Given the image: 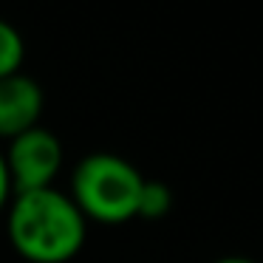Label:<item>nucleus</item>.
<instances>
[{
  "label": "nucleus",
  "instance_id": "39448f33",
  "mask_svg": "<svg viewBox=\"0 0 263 263\" xmlns=\"http://www.w3.org/2000/svg\"><path fill=\"white\" fill-rule=\"evenodd\" d=\"M23 60H26V43L20 37V31L9 20H0V80L20 74Z\"/></svg>",
  "mask_w": 263,
  "mask_h": 263
},
{
  "label": "nucleus",
  "instance_id": "423d86ee",
  "mask_svg": "<svg viewBox=\"0 0 263 263\" xmlns=\"http://www.w3.org/2000/svg\"><path fill=\"white\" fill-rule=\"evenodd\" d=\"M173 206V193L164 181H144L142 193H139V204H136V218H164Z\"/></svg>",
  "mask_w": 263,
  "mask_h": 263
},
{
  "label": "nucleus",
  "instance_id": "0eeeda50",
  "mask_svg": "<svg viewBox=\"0 0 263 263\" xmlns=\"http://www.w3.org/2000/svg\"><path fill=\"white\" fill-rule=\"evenodd\" d=\"M14 190L9 181V170H6V159H3V150H0V212H6L9 201H12Z\"/></svg>",
  "mask_w": 263,
  "mask_h": 263
},
{
  "label": "nucleus",
  "instance_id": "6e6552de",
  "mask_svg": "<svg viewBox=\"0 0 263 263\" xmlns=\"http://www.w3.org/2000/svg\"><path fill=\"white\" fill-rule=\"evenodd\" d=\"M215 263H255L249 257H240V255H227V257H218Z\"/></svg>",
  "mask_w": 263,
  "mask_h": 263
},
{
  "label": "nucleus",
  "instance_id": "7ed1b4c3",
  "mask_svg": "<svg viewBox=\"0 0 263 263\" xmlns=\"http://www.w3.org/2000/svg\"><path fill=\"white\" fill-rule=\"evenodd\" d=\"M14 193H31V190L54 187L60 167H63V144L46 127H31L9 142L3 150Z\"/></svg>",
  "mask_w": 263,
  "mask_h": 263
},
{
  "label": "nucleus",
  "instance_id": "20e7f679",
  "mask_svg": "<svg viewBox=\"0 0 263 263\" xmlns=\"http://www.w3.org/2000/svg\"><path fill=\"white\" fill-rule=\"evenodd\" d=\"M46 97L37 80L29 74H14L0 80V139H17L20 133L40 125Z\"/></svg>",
  "mask_w": 263,
  "mask_h": 263
},
{
  "label": "nucleus",
  "instance_id": "f03ea898",
  "mask_svg": "<svg viewBox=\"0 0 263 263\" xmlns=\"http://www.w3.org/2000/svg\"><path fill=\"white\" fill-rule=\"evenodd\" d=\"M142 173L116 153H88L71 173V201L85 221L125 223L136 218Z\"/></svg>",
  "mask_w": 263,
  "mask_h": 263
},
{
  "label": "nucleus",
  "instance_id": "f257e3e1",
  "mask_svg": "<svg viewBox=\"0 0 263 263\" xmlns=\"http://www.w3.org/2000/svg\"><path fill=\"white\" fill-rule=\"evenodd\" d=\"M6 232L29 263H68L82 252L88 221L68 193L54 187L14 193L6 206Z\"/></svg>",
  "mask_w": 263,
  "mask_h": 263
}]
</instances>
